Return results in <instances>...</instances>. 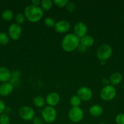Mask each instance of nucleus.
I'll return each instance as SVG.
<instances>
[{
	"label": "nucleus",
	"mask_w": 124,
	"mask_h": 124,
	"mask_svg": "<svg viewBox=\"0 0 124 124\" xmlns=\"http://www.w3.org/2000/svg\"><path fill=\"white\" fill-rule=\"evenodd\" d=\"M34 124H44V121L42 118L39 117H35L32 120Z\"/></svg>",
	"instance_id": "obj_30"
},
{
	"label": "nucleus",
	"mask_w": 124,
	"mask_h": 124,
	"mask_svg": "<svg viewBox=\"0 0 124 124\" xmlns=\"http://www.w3.org/2000/svg\"><path fill=\"white\" fill-rule=\"evenodd\" d=\"M41 116L44 122L47 124L52 123L57 119V111L53 107L47 105L43 108L42 111H41Z\"/></svg>",
	"instance_id": "obj_3"
},
{
	"label": "nucleus",
	"mask_w": 124,
	"mask_h": 124,
	"mask_svg": "<svg viewBox=\"0 0 124 124\" xmlns=\"http://www.w3.org/2000/svg\"><path fill=\"white\" fill-rule=\"evenodd\" d=\"M13 86L10 82H4L0 85V95L2 96H7L12 93Z\"/></svg>",
	"instance_id": "obj_13"
},
{
	"label": "nucleus",
	"mask_w": 124,
	"mask_h": 124,
	"mask_svg": "<svg viewBox=\"0 0 124 124\" xmlns=\"http://www.w3.org/2000/svg\"><path fill=\"white\" fill-rule=\"evenodd\" d=\"M116 95V90L115 88L113 85H107L105 86L100 91V96L103 101H109L115 98Z\"/></svg>",
	"instance_id": "obj_5"
},
{
	"label": "nucleus",
	"mask_w": 124,
	"mask_h": 124,
	"mask_svg": "<svg viewBox=\"0 0 124 124\" xmlns=\"http://www.w3.org/2000/svg\"><path fill=\"white\" fill-rule=\"evenodd\" d=\"M61 45L63 50L72 52L77 49L80 45V38L74 33L67 34L63 37Z\"/></svg>",
	"instance_id": "obj_1"
},
{
	"label": "nucleus",
	"mask_w": 124,
	"mask_h": 124,
	"mask_svg": "<svg viewBox=\"0 0 124 124\" xmlns=\"http://www.w3.org/2000/svg\"><path fill=\"white\" fill-rule=\"evenodd\" d=\"M24 14L26 19L29 21L31 23H37L42 19L43 16V10L39 6L30 4L26 7Z\"/></svg>",
	"instance_id": "obj_2"
},
{
	"label": "nucleus",
	"mask_w": 124,
	"mask_h": 124,
	"mask_svg": "<svg viewBox=\"0 0 124 124\" xmlns=\"http://www.w3.org/2000/svg\"><path fill=\"white\" fill-rule=\"evenodd\" d=\"M8 33L9 36L12 39L15 40V41L19 39L22 33L21 27L17 23L12 24L9 28Z\"/></svg>",
	"instance_id": "obj_8"
},
{
	"label": "nucleus",
	"mask_w": 124,
	"mask_h": 124,
	"mask_svg": "<svg viewBox=\"0 0 124 124\" xmlns=\"http://www.w3.org/2000/svg\"><path fill=\"white\" fill-rule=\"evenodd\" d=\"M94 43V39L90 35H87L80 38V44L85 47H89Z\"/></svg>",
	"instance_id": "obj_16"
},
{
	"label": "nucleus",
	"mask_w": 124,
	"mask_h": 124,
	"mask_svg": "<svg viewBox=\"0 0 124 124\" xmlns=\"http://www.w3.org/2000/svg\"><path fill=\"white\" fill-rule=\"evenodd\" d=\"M53 2L51 0H43L41 1V9L43 11H49L52 7Z\"/></svg>",
	"instance_id": "obj_19"
},
{
	"label": "nucleus",
	"mask_w": 124,
	"mask_h": 124,
	"mask_svg": "<svg viewBox=\"0 0 124 124\" xmlns=\"http://www.w3.org/2000/svg\"><path fill=\"white\" fill-rule=\"evenodd\" d=\"M68 116L71 121L74 123H79L82 121L84 116V113L81 108L72 107L68 113Z\"/></svg>",
	"instance_id": "obj_6"
},
{
	"label": "nucleus",
	"mask_w": 124,
	"mask_h": 124,
	"mask_svg": "<svg viewBox=\"0 0 124 124\" xmlns=\"http://www.w3.org/2000/svg\"><path fill=\"white\" fill-rule=\"evenodd\" d=\"M69 1L68 0H55L53 1V3L58 7H66Z\"/></svg>",
	"instance_id": "obj_27"
},
{
	"label": "nucleus",
	"mask_w": 124,
	"mask_h": 124,
	"mask_svg": "<svg viewBox=\"0 0 124 124\" xmlns=\"http://www.w3.org/2000/svg\"><path fill=\"white\" fill-rule=\"evenodd\" d=\"M66 7V9L68 12H74V11L76 10L77 6L76 4H75V3H74V2H71V1L69 2H69H68V4H67Z\"/></svg>",
	"instance_id": "obj_26"
},
{
	"label": "nucleus",
	"mask_w": 124,
	"mask_h": 124,
	"mask_svg": "<svg viewBox=\"0 0 124 124\" xmlns=\"http://www.w3.org/2000/svg\"><path fill=\"white\" fill-rule=\"evenodd\" d=\"M33 103L34 105L38 108H44V107L45 101L44 99L41 96H36L34 98L33 100Z\"/></svg>",
	"instance_id": "obj_18"
},
{
	"label": "nucleus",
	"mask_w": 124,
	"mask_h": 124,
	"mask_svg": "<svg viewBox=\"0 0 124 124\" xmlns=\"http://www.w3.org/2000/svg\"><path fill=\"white\" fill-rule=\"evenodd\" d=\"M26 17L24 14L22 13H19L18 14L16 15L15 16V21L17 24L21 25V24H23L25 21Z\"/></svg>",
	"instance_id": "obj_23"
},
{
	"label": "nucleus",
	"mask_w": 124,
	"mask_h": 124,
	"mask_svg": "<svg viewBox=\"0 0 124 124\" xmlns=\"http://www.w3.org/2000/svg\"><path fill=\"white\" fill-rule=\"evenodd\" d=\"M70 104L72 107H79L81 103V100L77 95H74L71 98Z\"/></svg>",
	"instance_id": "obj_20"
},
{
	"label": "nucleus",
	"mask_w": 124,
	"mask_h": 124,
	"mask_svg": "<svg viewBox=\"0 0 124 124\" xmlns=\"http://www.w3.org/2000/svg\"><path fill=\"white\" fill-rule=\"evenodd\" d=\"M60 98V95L56 92H51L46 96L45 101L48 106L55 107L59 103Z\"/></svg>",
	"instance_id": "obj_12"
},
{
	"label": "nucleus",
	"mask_w": 124,
	"mask_h": 124,
	"mask_svg": "<svg viewBox=\"0 0 124 124\" xmlns=\"http://www.w3.org/2000/svg\"><path fill=\"white\" fill-rule=\"evenodd\" d=\"M110 82L112 85H116L120 84L122 80V75L119 72L113 73L110 76Z\"/></svg>",
	"instance_id": "obj_17"
},
{
	"label": "nucleus",
	"mask_w": 124,
	"mask_h": 124,
	"mask_svg": "<svg viewBox=\"0 0 124 124\" xmlns=\"http://www.w3.org/2000/svg\"><path fill=\"white\" fill-rule=\"evenodd\" d=\"M21 73L18 70H13L11 72V78H20Z\"/></svg>",
	"instance_id": "obj_31"
},
{
	"label": "nucleus",
	"mask_w": 124,
	"mask_h": 124,
	"mask_svg": "<svg viewBox=\"0 0 124 124\" xmlns=\"http://www.w3.org/2000/svg\"><path fill=\"white\" fill-rule=\"evenodd\" d=\"M31 2L32 5L35 6H39V5H40V4H41V1H39V0H32Z\"/></svg>",
	"instance_id": "obj_33"
},
{
	"label": "nucleus",
	"mask_w": 124,
	"mask_h": 124,
	"mask_svg": "<svg viewBox=\"0 0 124 124\" xmlns=\"http://www.w3.org/2000/svg\"><path fill=\"white\" fill-rule=\"evenodd\" d=\"M79 48V50L80 51V52H85V51H86V47H84V46H83L82 45H79V47H78V48Z\"/></svg>",
	"instance_id": "obj_34"
},
{
	"label": "nucleus",
	"mask_w": 124,
	"mask_h": 124,
	"mask_svg": "<svg viewBox=\"0 0 124 124\" xmlns=\"http://www.w3.org/2000/svg\"><path fill=\"white\" fill-rule=\"evenodd\" d=\"M18 115L23 120L29 121L35 117V111L34 109L29 106H23L19 108Z\"/></svg>",
	"instance_id": "obj_7"
},
{
	"label": "nucleus",
	"mask_w": 124,
	"mask_h": 124,
	"mask_svg": "<svg viewBox=\"0 0 124 124\" xmlns=\"http://www.w3.org/2000/svg\"><path fill=\"white\" fill-rule=\"evenodd\" d=\"M10 83L13 86V87H18L20 85L21 81L20 78H11L10 79Z\"/></svg>",
	"instance_id": "obj_28"
},
{
	"label": "nucleus",
	"mask_w": 124,
	"mask_h": 124,
	"mask_svg": "<svg viewBox=\"0 0 124 124\" xmlns=\"http://www.w3.org/2000/svg\"><path fill=\"white\" fill-rule=\"evenodd\" d=\"M6 108V105H5L4 102L1 99H0V115L2 114L3 112H4Z\"/></svg>",
	"instance_id": "obj_32"
},
{
	"label": "nucleus",
	"mask_w": 124,
	"mask_h": 124,
	"mask_svg": "<svg viewBox=\"0 0 124 124\" xmlns=\"http://www.w3.org/2000/svg\"><path fill=\"white\" fill-rule=\"evenodd\" d=\"M105 124V123H100V124Z\"/></svg>",
	"instance_id": "obj_35"
},
{
	"label": "nucleus",
	"mask_w": 124,
	"mask_h": 124,
	"mask_svg": "<svg viewBox=\"0 0 124 124\" xmlns=\"http://www.w3.org/2000/svg\"><path fill=\"white\" fill-rule=\"evenodd\" d=\"M89 113L90 115L94 117H98L102 115L103 113V109L100 105H93L89 108Z\"/></svg>",
	"instance_id": "obj_14"
},
{
	"label": "nucleus",
	"mask_w": 124,
	"mask_h": 124,
	"mask_svg": "<svg viewBox=\"0 0 124 124\" xmlns=\"http://www.w3.org/2000/svg\"><path fill=\"white\" fill-rule=\"evenodd\" d=\"M113 53L111 47L108 44H102L97 49V57L101 61H105L109 59Z\"/></svg>",
	"instance_id": "obj_4"
},
{
	"label": "nucleus",
	"mask_w": 124,
	"mask_h": 124,
	"mask_svg": "<svg viewBox=\"0 0 124 124\" xmlns=\"http://www.w3.org/2000/svg\"><path fill=\"white\" fill-rule=\"evenodd\" d=\"M74 33L79 38L86 36L88 32V27L85 23L79 22L74 25Z\"/></svg>",
	"instance_id": "obj_9"
},
{
	"label": "nucleus",
	"mask_w": 124,
	"mask_h": 124,
	"mask_svg": "<svg viewBox=\"0 0 124 124\" xmlns=\"http://www.w3.org/2000/svg\"><path fill=\"white\" fill-rule=\"evenodd\" d=\"M77 95L79 97L81 101H88L92 98V92L88 87H81L78 90Z\"/></svg>",
	"instance_id": "obj_10"
},
{
	"label": "nucleus",
	"mask_w": 124,
	"mask_h": 124,
	"mask_svg": "<svg viewBox=\"0 0 124 124\" xmlns=\"http://www.w3.org/2000/svg\"><path fill=\"white\" fill-rule=\"evenodd\" d=\"M10 118L7 114L0 115V124H9Z\"/></svg>",
	"instance_id": "obj_25"
},
{
	"label": "nucleus",
	"mask_w": 124,
	"mask_h": 124,
	"mask_svg": "<svg viewBox=\"0 0 124 124\" xmlns=\"http://www.w3.org/2000/svg\"><path fill=\"white\" fill-rule=\"evenodd\" d=\"M55 23H56L55 22L54 19H52V18H50V17L45 18L44 20V24L47 27H54Z\"/></svg>",
	"instance_id": "obj_24"
},
{
	"label": "nucleus",
	"mask_w": 124,
	"mask_h": 124,
	"mask_svg": "<svg viewBox=\"0 0 124 124\" xmlns=\"http://www.w3.org/2000/svg\"><path fill=\"white\" fill-rule=\"evenodd\" d=\"M71 28V24L68 21L60 20L55 23L54 26L55 30L59 33H64L69 30Z\"/></svg>",
	"instance_id": "obj_11"
},
{
	"label": "nucleus",
	"mask_w": 124,
	"mask_h": 124,
	"mask_svg": "<svg viewBox=\"0 0 124 124\" xmlns=\"http://www.w3.org/2000/svg\"><path fill=\"white\" fill-rule=\"evenodd\" d=\"M9 36L6 33L0 32V44L2 46H6L9 43Z\"/></svg>",
	"instance_id": "obj_22"
},
{
	"label": "nucleus",
	"mask_w": 124,
	"mask_h": 124,
	"mask_svg": "<svg viewBox=\"0 0 124 124\" xmlns=\"http://www.w3.org/2000/svg\"><path fill=\"white\" fill-rule=\"evenodd\" d=\"M13 18V12L11 10H5L2 13V18L5 21H10Z\"/></svg>",
	"instance_id": "obj_21"
},
{
	"label": "nucleus",
	"mask_w": 124,
	"mask_h": 124,
	"mask_svg": "<svg viewBox=\"0 0 124 124\" xmlns=\"http://www.w3.org/2000/svg\"><path fill=\"white\" fill-rule=\"evenodd\" d=\"M115 121L117 124H124V114L120 113L117 115Z\"/></svg>",
	"instance_id": "obj_29"
},
{
	"label": "nucleus",
	"mask_w": 124,
	"mask_h": 124,
	"mask_svg": "<svg viewBox=\"0 0 124 124\" xmlns=\"http://www.w3.org/2000/svg\"><path fill=\"white\" fill-rule=\"evenodd\" d=\"M11 79V72L7 68L0 67V82H7Z\"/></svg>",
	"instance_id": "obj_15"
}]
</instances>
